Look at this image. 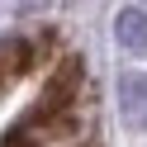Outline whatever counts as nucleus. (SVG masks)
Instances as JSON below:
<instances>
[{
	"instance_id": "nucleus-1",
	"label": "nucleus",
	"mask_w": 147,
	"mask_h": 147,
	"mask_svg": "<svg viewBox=\"0 0 147 147\" xmlns=\"http://www.w3.org/2000/svg\"><path fill=\"white\" fill-rule=\"evenodd\" d=\"M119 119L128 128H147V71L119 76Z\"/></svg>"
},
{
	"instance_id": "nucleus-2",
	"label": "nucleus",
	"mask_w": 147,
	"mask_h": 147,
	"mask_svg": "<svg viewBox=\"0 0 147 147\" xmlns=\"http://www.w3.org/2000/svg\"><path fill=\"white\" fill-rule=\"evenodd\" d=\"M114 38H119V48H128V52H147V10L123 5V10L114 14Z\"/></svg>"
},
{
	"instance_id": "nucleus-3",
	"label": "nucleus",
	"mask_w": 147,
	"mask_h": 147,
	"mask_svg": "<svg viewBox=\"0 0 147 147\" xmlns=\"http://www.w3.org/2000/svg\"><path fill=\"white\" fill-rule=\"evenodd\" d=\"M5 147H38V138H29V133H10V138H5Z\"/></svg>"
}]
</instances>
